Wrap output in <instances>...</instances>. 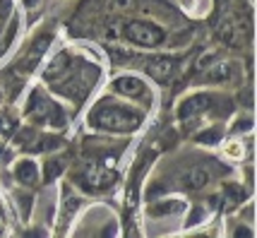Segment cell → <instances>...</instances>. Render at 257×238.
<instances>
[{
  "instance_id": "6da1fadb",
  "label": "cell",
  "mask_w": 257,
  "mask_h": 238,
  "mask_svg": "<svg viewBox=\"0 0 257 238\" xmlns=\"http://www.w3.org/2000/svg\"><path fill=\"white\" fill-rule=\"evenodd\" d=\"M94 123L111 133H133L142 125V115L120 106H103L94 113Z\"/></svg>"
},
{
  "instance_id": "7a4b0ae2",
  "label": "cell",
  "mask_w": 257,
  "mask_h": 238,
  "mask_svg": "<svg viewBox=\"0 0 257 238\" xmlns=\"http://www.w3.org/2000/svg\"><path fill=\"white\" fill-rule=\"evenodd\" d=\"M123 36H127V41H133L137 46H159L164 44V29H159L157 24L152 22H130L123 27Z\"/></svg>"
},
{
  "instance_id": "3957f363",
  "label": "cell",
  "mask_w": 257,
  "mask_h": 238,
  "mask_svg": "<svg viewBox=\"0 0 257 238\" xmlns=\"http://www.w3.org/2000/svg\"><path fill=\"white\" fill-rule=\"evenodd\" d=\"M27 115L32 121H48L51 125H63V113L53 101H48L41 91H34L32 99H29V108H27Z\"/></svg>"
},
{
  "instance_id": "277c9868",
  "label": "cell",
  "mask_w": 257,
  "mask_h": 238,
  "mask_svg": "<svg viewBox=\"0 0 257 238\" xmlns=\"http://www.w3.org/2000/svg\"><path fill=\"white\" fill-rule=\"evenodd\" d=\"M173 70H176V60H173V58L159 56V58H149V60H147V72L157 79V82L171 79Z\"/></svg>"
},
{
  "instance_id": "5b68a950",
  "label": "cell",
  "mask_w": 257,
  "mask_h": 238,
  "mask_svg": "<svg viewBox=\"0 0 257 238\" xmlns=\"http://www.w3.org/2000/svg\"><path fill=\"white\" fill-rule=\"evenodd\" d=\"M212 103V99L207 96V94H197V96H190V99H185V101L180 103L178 108V118L180 121H188L192 115H197L200 111H204L207 106Z\"/></svg>"
},
{
  "instance_id": "8992f818",
  "label": "cell",
  "mask_w": 257,
  "mask_h": 238,
  "mask_svg": "<svg viewBox=\"0 0 257 238\" xmlns=\"http://www.w3.org/2000/svg\"><path fill=\"white\" fill-rule=\"evenodd\" d=\"M48 44H51V36H48V34L41 36V39H36V44L32 46V51H29V53H27V58L20 63V72H32L34 65L39 63V58L46 53V46H48Z\"/></svg>"
},
{
  "instance_id": "52a82bcc",
  "label": "cell",
  "mask_w": 257,
  "mask_h": 238,
  "mask_svg": "<svg viewBox=\"0 0 257 238\" xmlns=\"http://www.w3.org/2000/svg\"><path fill=\"white\" fill-rule=\"evenodd\" d=\"M209 181H212V176H209V171L204 169V166H192V169L183 176V183H185L188 190H202V188H207Z\"/></svg>"
},
{
  "instance_id": "ba28073f",
  "label": "cell",
  "mask_w": 257,
  "mask_h": 238,
  "mask_svg": "<svg viewBox=\"0 0 257 238\" xmlns=\"http://www.w3.org/2000/svg\"><path fill=\"white\" fill-rule=\"evenodd\" d=\"M113 89L125 96H142L145 94V82L140 77H118L113 82Z\"/></svg>"
},
{
  "instance_id": "9c48e42d",
  "label": "cell",
  "mask_w": 257,
  "mask_h": 238,
  "mask_svg": "<svg viewBox=\"0 0 257 238\" xmlns=\"http://www.w3.org/2000/svg\"><path fill=\"white\" fill-rule=\"evenodd\" d=\"M15 176H17V181L27 185V188H34L36 183H39V169H36V164L29 161V159H24L17 164V171H15Z\"/></svg>"
},
{
  "instance_id": "30bf717a",
  "label": "cell",
  "mask_w": 257,
  "mask_h": 238,
  "mask_svg": "<svg viewBox=\"0 0 257 238\" xmlns=\"http://www.w3.org/2000/svg\"><path fill=\"white\" fill-rule=\"evenodd\" d=\"M87 188H91V190H103V188H108V185H113V181H115V173H108V169L103 166V171L99 169H89V173H87Z\"/></svg>"
},
{
  "instance_id": "8fae6325",
  "label": "cell",
  "mask_w": 257,
  "mask_h": 238,
  "mask_svg": "<svg viewBox=\"0 0 257 238\" xmlns=\"http://www.w3.org/2000/svg\"><path fill=\"white\" fill-rule=\"evenodd\" d=\"M231 77V65L228 63H216L204 72V82H224Z\"/></svg>"
},
{
  "instance_id": "7c38bea8",
  "label": "cell",
  "mask_w": 257,
  "mask_h": 238,
  "mask_svg": "<svg viewBox=\"0 0 257 238\" xmlns=\"http://www.w3.org/2000/svg\"><path fill=\"white\" fill-rule=\"evenodd\" d=\"M180 209H183V204L176 202V200H168V202H157L154 207H152V214H178Z\"/></svg>"
},
{
  "instance_id": "4fadbf2b",
  "label": "cell",
  "mask_w": 257,
  "mask_h": 238,
  "mask_svg": "<svg viewBox=\"0 0 257 238\" xmlns=\"http://www.w3.org/2000/svg\"><path fill=\"white\" fill-rule=\"evenodd\" d=\"M135 5H137V0H106V10L115 12V15H120V12H133Z\"/></svg>"
},
{
  "instance_id": "5bb4252c",
  "label": "cell",
  "mask_w": 257,
  "mask_h": 238,
  "mask_svg": "<svg viewBox=\"0 0 257 238\" xmlns=\"http://www.w3.org/2000/svg\"><path fill=\"white\" fill-rule=\"evenodd\" d=\"M60 173H63V161H48V164H46L44 176H46V181H48V183L56 181Z\"/></svg>"
},
{
  "instance_id": "9a60e30c",
  "label": "cell",
  "mask_w": 257,
  "mask_h": 238,
  "mask_svg": "<svg viewBox=\"0 0 257 238\" xmlns=\"http://www.w3.org/2000/svg\"><path fill=\"white\" fill-rule=\"evenodd\" d=\"M65 63H67V56H65V53H60V56L51 63V68H48V77H56L58 72H63V70H65L63 65H65Z\"/></svg>"
},
{
  "instance_id": "2e32d148",
  "label": "cell",
  "mask_w": 257,
  "mask_h": 238,
  "mask_svg": "<svg viewBox=\"0 0 257 238\" xmlns=\"http://www.w3.org/2000/svg\"><path fill=\"white\" fill-rule=\"evenodd\" d=\"M79 207V200L77 197H70V200H65V207H63V221H65L67 216L75 214V209Z\"/></svg>"
},
{
  "instance_id": "e0dca14e",
  "label": "cell",
  "mask_w": 257,
  "mask_h": 238,
  "mask_svg": "<svg viewBox=\"0 0 257 238\" xmlns=\"http://www.w3.org/2000/svg\"><path fill=\"white\" fill-rule=\"evenodd\" d=\"M12 130H15V123L10 121V115L0 113V133H5V135H10Z\"/></svg>"
},
{
  "instance_id": "ac0fdd59",
  "label": "cell",
  "mask_w": 257,
  "mask_h": 238,
  "mask_svg": "<svg viewBox=\"0 0 257 238\" xmlns=\"http://www.w3.org/2000/svg\"><path fill=\"white\" fill-rule=\"evenodd\" d=\"M197 140H200V142H204V145H214V142L219 140V133H216V130H209V133H202Z\"/></svg>"
},
{
  "instance_id": "d6986e66",
  "label": "cell",
  "mask_w": 257,
  "mask_h": 238,
  "mask_svg": "<svg viewBox=\"0 0 257 238\" xmlns=\"http://www.w3.org/2000/svg\"><path fill=\"white\" fill-rule=\"evenodd\" d=\"M10 10H12L10 0H0V20H5V17L10 15Z\"/></svg>"
},
{
  "instance_id": "ffe728a7",
  "label": "cell",
  "mask_w": 257,
  "mask_h": 238,
  "mask_svg": "<svg viewBox=\"0 0 257 238\" xmlns=\"http://www.w3.org/2000/svg\"><path fill=\"white\" fill-rule=\"evenodd\" d=\"M5 231V214H3V207H0V233Z\"/></svg>"
},
{
  "instance_id": "44dd1931",
  "label": "cell",
  "mask_w": 257,
  "mask_h": 238,
  "mask_svg": "<svg viewBox=\"0 0 257 238\" xmlns=\"http://www.w3.org/2000/svg\"><path fill=\"white\" fill-rule=\"evenodd\" d=\"M235 236H250V231L247 228H235Z\"/></svg>"
},
{
  "instance_id": "7402d4cb",
  "label": "cell",
  "mask_w": 257,
  "mask_h": 238,
  "mask_svg": "<svg viewBox=\"0 0 257 238\" xmlns=\"http://www.w3.org/2000/svg\"><path fill=\"white\" fill-rule=\"evenodd\" d=\"M24 5H27V8H34V5H39V0H24Z\"/></svg>"
},
{
  "instance_id": "603a6c76",
  "label": "cell",
  "mask_w": 257,
  "mask_h": 238,
  "mask_svg": "<svg viewBox=\"0 0 257 238\" xmlns=\"http://www.w3.org/2000/svg\"><path fill=\"white\" fill-rule=\"evenodd\" d=\"M0 99H3V94H0Z\"/></svg>"
}]
</instances>
